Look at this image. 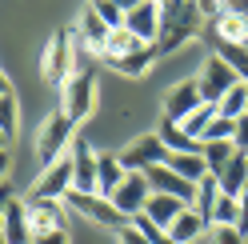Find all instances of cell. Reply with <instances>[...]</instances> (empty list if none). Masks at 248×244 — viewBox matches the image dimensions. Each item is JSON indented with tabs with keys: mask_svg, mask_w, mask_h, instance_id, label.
Instances as JSON below:
<instances>
[{
	"mask_svg": "<svg viewBox=\"0 0 248 244\" xmlns=\"http://www.w3.org/2000/svg\"><path fill=\"white\" fill-rule=\"evenodd\" d=\"M216 108H220V116H228V120H240V116L248 112V80L232 84V88H228V96L216 104Z\"/></svg>",
	"mask_w": 248,
	"mask_h": 244,
	"instance_id": "27",
	"label": "cell"
},
{
	"mask_svg": "<svg viewBox=\"0 0 248 244\" xmlns=\"http://www.w3.org/2000/svg\"><path fill=\"white\" fill-rule=\"evenodd\" d=\"M24 208H28V228H32V240L44 236V232L64 228V200H40V196H28Z\"/></svg>",
	"mask_w": 248,
	"mask_h": 244,
	"instance_id": "10",
	"label": "cell"
},
{
	"mask_svg": "<svg viewBox=\"0 0 248 244\" xmlns=\"http://www.w3.org/2000/svg\"><path fill=\"white\" fill-rule=\"evenodd\" d=\"M196 12H200V20H220L224 12H228V0H196Z\"/></svg>",
	"mask_w": 248,
	"mask_h": 244,
	"instance_id": "36",
	"label": "cell"
},
{
	"mask_svg": "<svg viewBox=\"0 0 248 244\" xmlns=\"http://www.w3.org/2000/svg\"><path fill=\"white\" fill-rule=\"evenodd\" d=\"M116 244H148V240H144L140 232H136V228H132V224H124V228H120V232H116Z\"/></svg>",
	"mask_w": 248,
	"mask_h": 244,
	"instance_id": "38",
	"label": "cell"
},
{
	"mask_svg": "<svg viewBox=\"0 0 248 244\" xmlns=\"http://www.w3.org/2000/svg\"><path fill=\"white\" fill-rule=\"evenodd\" d=\"M40 76L48 80L52 88H64L72 76H76V48H72V28H60V32L44 44V56H40Z\"/></svg>",
	"mask_w": 248,
	"mask_h": 244,
	"instance_id": "2",
	"label": "cell"
},
{
	"mask_svg": "<svg viewBox=\"0 0 248 244\" xmlns=\"http://www.w3.org/2000/svg\"><path fill=\"white\" fill-rule=\"evenodd\" d=\"M12 200H16V196H12V184H8V180H4V184H0V212H4Z\"/></svg>",
	"mask_w": 248,
	"mask_h": 244,
	"instance_id": "41",
	"label": "cell"
},
{
	"mask_svg": "<svg viewBox=\"0 0 248 244\" xmlns=\"http://www.w3.org/2000/svg\"><path fill=\"white\" fill-rule=\"evenodd\" d=\"M8 140H12V136H8L4 128H0V152H4V148H8Z\"/></svg>",
	"mask_w": 248,
	"mask_h": 244,
	"instance_id": "45",
	"label": "cell"
},
{
	"mask_svg": "<svg viewBox=\"0 0 248 244\" xmlns=\"http://www.w3.org/2000/svg\"><path fill=\"white\" fill-rule=\"evenodd\" d=\"M124 28H128L132 36H140L144 44H156V36H160V4L140 0L132 12H124Z\"/></svg>",
	"mask_w": 248,
	"mask_h": 244,
	"instance_id": "14",
	"label": "cell"
},
{
	"mask_svg": "<svg viewBox=\"0 0 248 244\" xmlns=\"http://www.w3.org/2000/svg\"><path fill=\"white\" fill-rule=\"evenodd\" d=\"M0 240L4 244H32V228H28L24 200H12L4 212H0Z\"/></svg>",
	"mask_w": 248,
	"mask_h": 244,
	"instance_id": "15",
	"label": "cell"
},
{
	"mask_svg": "<svg viewBox=\"0 0 248 244\" xmlns=\"http://www.w3.org/2000/svg\"><path fill=\"white\" fill-rule=\"evenodd\" d=\"M216 56H220L240 80H248V48L244 44H216Z\"/></svg>",
	"mask_w": 248,
	"mask_h": 244,
	"instance_id": "29",
	"label": "cell"
},
{
	"mask_svg": "<svg viewBox=\"0 0 248 244\" xmlns=\"http://www.w3.org/2000/svg\"><path fill=\"white\" fill-rule=\"evenodd\" d=\"M132 228H136V232H140L148 244H176L172 236H168V228H160L156 220H148L144 212H140V216H132Z\"/></svg>",
	"mask_w": 248,
	"mask_h": 244,
	"instance_id": "31",
	"label": "cell"
},
{
	"mask_svg": "<svg viewBox=\"0 0 248 244\" xmlns=\"http://www.w3.org/2000/svg\"><path fill=\"white\" fill-rule=\"evenodd\" d=\"M148 196H152V188H148V176L144 172H128V176H124L120 180V188L112 192V196H108V200H112L120 212H124V216H140V212L148 208Z\"/></svg>",
	"mask_w": 248,
	"mask_h": 244,
	"instance_id": "8",
	"label": "cell"
},
{
	"mask_svg": "<svg viewBox=\"0 0 248 244\" xmlns=\"http://www.w3.org/2000/svg\"><path fill=\"white\" fill-rule=\"evenodd\" d=\"M212 32H216V40H220V44H244V40H248V12L228 8L224 16L212 24Z\"/></svg>",
	"mask_w": 248,
	"mask_h": 244,
	"instance_id": "18",
	"label": "cell"
},
{
	"mask_svg": "<svg viewBox=\"0 0 248 244\" xmlns=\"http://www.w3.org/2000/svg\"><path fill=\"white\" fill-rule=\"evenodd\" d=\"M200 104H204V96H200V80H180L168 88L164 96V120H172V124H180L188 112H196Z\"/></svg>",
	"mask_w": 248,
	"mask_h": 244,
	"instance_id": "11",
	"label": "cell"
},
{
	"mask_svg": "<svg viewBox=\"0 0 248 244\" xmlns=\"http://www.w3.org/2000/svg\"><path fill=\"white\" fill-rule=\"evenodd\" d=\"M216 116H220V108H216V104H200L196 112H188V116L180 120V128H184V136H192V140H200V144H204L208 124H212Z\"/></svg>",
	"mask_w": 248,
	"mask_h": 244,
	"instance_id": "23",
	"label": "cell"
},
{
	"mask_svg": "<svg viewBox=\"0 0 248 244\" xmlns=\"http://www.w3.org/2000/svg\"><path fill=\"white\" fill-rule=\"evenodd\" d=\"M68 188H72V156H60L52 164H44L32 196H40V200H64Z\"/></svg>",
	"mask_w": 248,
	"mask_h": 244,
	"instance_id": "9",
	"label": "cell"
},
{
	"mask_svg": "<svg viewBox=\"0 0 248 244\" xmlns=\"http://www.w3.org/2000/svg\"><path fill=\"white\" fill-rule=\"evenodd\" d=\"M216 196H220V180H216V176L208 172V176L196 184V204H192V208H196L204 220H208V212H212V204H216Z\"/></svg>",
	"mask_w": 248,
	"mask_h": 244,
	"instance_id": "30",
	"label": "cell"
},
{
	"mask_svg": "<svg viewBox=\"0 0 248 244\" xmlns=\"http://www.w3.org/2000/svg\"><path fill=\"white\" fill-rule=\"evenodd\" d=\"M200 152H204L208 172H212V176H220V172L228 168V160L236 156V144H232V140H204V148H200Z\"/></svg>",
	"mask_w": 248,
	"mask_h": 244,
	"instance_id": "24",
	"label": "cell"
},
{
	"mask_svg": "<svg viewBox=\"0 0 248 244\" xmlns=\"http://www.w3.org/2000/svg\"><path fill=\"white\" fill-rule=\"evenodd\" d=\"M76 140V120L64 112V108H56L48 112V120L40 124V136H36V152H40V164H52L64 156V148H72Z\"/></svg>",
	"mask_w": 248,
	"mask_h": 244,
	"instance_id": "3",
	"label": "cell"
},
{
	"mask_svg": "<svg viewBox=\"0 0 248 244\" xmlns=\"http://www.w3.org/2000/svg\"><path fill=\"white\" fill-rule=\"evenodd\" d=\"M152 64H156V48H152V44H144V48H136V52L120 56V60H112V68L120 76H148Z\"/></svg>",
	"mask_w": 248,
	"mask_h": 244,
	"instance_id": "22",
	"label": "cell"
},
{
	"mask_svg": "<svg viewBox=\"0 0 248 244\" xmlns=\"http://www.w3.org/2000/svg\"><path fill=\"white\" fill-rule=\"evenodd\" d=\"M236 220H240V196L220 192L216 204H212V212H208V224H236Z\"/></svg>",
	"mask_w": 248,
	"mask_h": 244,
	"instance_id": "28",
	"label": "cell"
},
{
	"mask_svg": "<svg viewBox=\"0 0 248 244\" xmlns=\"http://www.w3.org/2000/svg\"><path fill=\"white\" fill-rule=\"evenodd\" d=\"M232 144H236V152H244V156H248V112L236 120V136H232Z\"/></svg>",
	"mask_w": 248,
	"mask_h": 244,
	"instance_id": "37",
	"label": "cell"
},
{
	"mask_svg": "<svg viewBox=\"0 0 248 244\" xmlns=\"http://www.w3.org/2000/svg\"><path fill=\"white\" fill-rule=\"evenodd\" d=\"M4 180H8V148L0 152V184H4Z\"/></svg>",
	"mask_w": 248,
	"mask_h": 244,
	"instance_id": "42",
	"label": "cell"
},
{
	"mask_svg": "<svg viewBox=\"0 0 248 244\" xmlns=\"http://www.w3.org/2000/svg\"><path fill=\"white\" fill-rule=\"evenodd\" d=\"M232 136H236V120L216 116L212 124H208V136H204V140H232Z\"/></svg>",
	"mask_w": 248,
	"mask_h": 244,
	"instance_id": "35",
	"label": "cell"
},
{
	"mask_svg": "<svg viewBox=\"0 0 248 244\" xmlns=\"http://www.w3.org/2000/svg\"><path fill=\"white\" fill-rule=\"evenodd\" d=\"M200 32V12H196V0H164L160 4V36H156V56L176 52L180 44H188Z\"/></svg>",
	"mask_w": 248,
	"mask_h": 244,
	"instance_id": "1",
	"label": "cell"
},
{
	"mask_svg": "<svg viewBox=\"0 0 248 244\" xmlns=\"http://www.w3.org/2000/svg\"><path fill=\"white\" fill-rule=\"evenodd\" d=\"M148 4H164V0H148Z\"/></svg>",
	"mask_w": 248,
	"mask_h": 244,
	"instance_id": "46",
	"label": "cell"
},
{
	"mask_svg": "<svg viewBox=\"0 0 248 244\" xmlns=\"http://www.w3.org/2000/svg\"><path fill=\"white\" fill-rule=\"evenodd\" d=\"M148 188L152 192H164V196H176L184 204H196V184L192 180H184L180 172H172L168 164H156V168H148Z\"/></svg>",
	"mask_w": 248,
	"mask_h": 244,
	"instance_id": "12",
	"label": "cell"
},
{
	"mask_svg": "<svg viewBox=\"0 0 248 244\" xmlns=\"http://www.w3.org/2000/svg\"><path fill=\"white\" fill-rule=\"evenodd\" d=\"M168 168L180 172L184 180H192V184H200V180L208 176V164H204V152H168Z\"/></svg>",
	"mask_w": 248,
	"mask_h": 244,
	"instance_id": "19",
	"label": "cell"
},
{
	"mask_svg": "<svg viewBox=\"0 0 248 244\" xmlns=\"http://www.w3.org/2000/svg\"><path fill=\"white\" fill-rule=\"evenodd\" d=\"M112 4H116V8H120V12H132V8H136V4H140V0H112Z\"/></svg>",
	"mask_w": 248,
	"mask_h": 244,
	"instance_id": "43",
	"label": "cell"
},
{
	"mask_svg": "<svg viewBox=\"0 0 248 244\" xmlns=\"http://www.w3.org/2000/svg\"><path fill=\"white\" fill-rule=\"evenodd\" d=\"M136 48H144V40H140V36H132L128 28H116V32L108 36V44H104V60L112 64V60L128 56V52H136Z\"/></svg>",
	"mask_w": 248,
	"mask_h": 244,
	"instance_id": "25",
	"label": "cell"
},
{
	"mask_svg": "<svg viewBox=\"0 0 248 244\" xmlns=\"http://www.w3.org/2000/svg\"><path fill=\"white\" fill-rule=\"evenodd\" d=\"M160 140H164V148H168V152H200V148H204L200 140L184 136V128H180V124H172V120H164V124H160Z\"/></svg>",
	"mask_w": 248,
	"mask_h": 244,
	"instance_id": "26",
	"label": "cell"
},
{
	"mask_svg": "<svg viewBox=\"0 0 248 244\" xmlns=\"http://www.w3.org/2000/svg\"><path fill=\"white\" fill-rule=\"evenodd\" d=\"M204 232H208V220L200 216V212H196L192 204L184 208V212H180V216H176L172 224H168V236H172L176 244H192V240H200Z\"/></svg>",
	"mask_w": 248,
	"mask_h": 244,
	"instance_id": "17",
	"label": "cell"
},
{
	"mask_svg": "<svg viewBox=\"0 0 248 244\" xmlns=\"http://www.w3.org/2000/svg\"><path fill=\"white\" fill-rule=\"evenodd\" d=\"M60 108L80 124V120L96 108V76H92V72H76L72 80L60 88Z\"/></svg>",
	"mask_w": 248,
	"mask_h": 244,
	"instance_id": "5",
	"label": "cell"
},
{
	"mask_svg": "<svg viewBox=\"0 0 248 244\" xmlns=\"http://www.w3.org/2000/svg\"><path fill=\"white\" fill-rule=\"evenodd\" d=\"M64 208H72V212H80V216H88L92 224H104V228H120L128 224V216L108 200V196H100V192H76V188H68L64 192Z\"/></svg>",
	"mask_w": 248,
	"mask_h": 244,
	"instance_id": "4",
	"label": "cell"
},
{
	"mask_svg": "<svg viewBox=\"0 0 248 244\" xmlns=\"http://www.w3.org/2000/svg\"><path fill=\"white\" fill-rule=\"evenodd\" d=\"M184 208H188V204H184V200H176V196L152 192V196H148V208H144V216H148V220H156L160 228H168V224H172V220L180 216Z\"/></svg>",
	"mask_w": 248,
	"mask_h": 244,
	"instance_id": "20",
	"label": "cell"
},
{
	"mask_svg": "<svg viewBox=\"0 0 248 244\" xmlns=\"http://www.w3.org/2000/svg\"><path fill=\"white\" fill-rule=\"evenodd\" d=\"M220 180V192H228V196H240L244 188H248V156L244 152H236V156L228 160V168L216 176Z\"/></svg>",
	"mask_w": 248,
	"mask_h": 244,
	"instance_id": "21",
	"label": "cell"
},
{
	"mask_svg": "<svg viewBox=\"0 0 248 244\" xmlns=\"http://www.w3.org/2000/svg\"><path fill=\"white\" fill-rule=\"evenodd\" d=\"M248 236L236 224H208V244H244Z\"/></svg>",
	"mask_w": 248,
	"mask_h": 244,
	"instance_id": "33",
	"label": "cell"
},
{
	"mask_svg": "<svg viewBox=\"0 0 248 244\" xmlns=\"http://www.w3.org/2000/svg\"><path fill=\"white\" fill-rule=\"evenodd\" d=\"M16 124H20V112H16V100H12V92H8V96H0V128L12 136Z\"/></svg>",
	"mask_w": 248,
	"mask_h": 244,
	"instance_id": "34",
	"label": "cell"
},
{
	"mask_svg": "<svg viewBox=\"0 0 248 244\" xmlns=\"http://www.w3.org/2000/svg\"><path fill=\"white\" fill-rule=\"evenodd\" d=\"M124 176H128V168L120 164L116 152H100V156H96V192L100 196H112Z\"/></svg>",
	"mask_w": 248,
	"mask_h": 244,
	"instance_id": "16",
	"label": "cell"
},
{
	"mask_svg": "<svg viewBox=\"0 0 248 244\" xmlns=\"http://www.w3.org/2000/svg\"><path fill=\"white\" fill-rule=\"evenodd\" d=\"M236 228H240V232L248 236V188L240 192V220H236Z\"/></svg>",
	"mask_w": 248,
	"mask_h": 244,
	"instance_id": "40",
	"label": "cell"
},
{
	"mask_svg": "<svg viewBox=\"0 0 248 244\" xmlns=\"http://www.w3.org/2000/svg\"><path fill=\"white\" fill-rule=\"evenodd\" d=\"M168 160V148L160 140V132H144V136H136V140L120 152V164L128 172H148V168H156V164Z\"/></svg>",
	"mask_w": 248,
	"mask_h": 244,
	"instance_id": "6",
	"label": "cell"
},
{
	"mask_svg": "<svg viewBox=\"0 0 248 244\" xmlns=\"http://www.w3.org/2000/svg\"><path fill=\"white\" fill-rule=\"evenodd\" d=\"M196 80H200V96H204V104H220V100L228 96V88H232V84H240V76H236L220 56L212 52V56H208V64L200 68Z\"/></svg>",
	"mask_w": 248,
	"mask_h": 244,
	"instance_id": "7",
	"label": "cell"
},
{
	"mask_svg": "<svg viewBox=\"0 0 248 244\" xmlns=\"http://www.w3.org/2000/svg\"><path fill=\"white\" fill-rule=\"evenodd\" d=\"M88 8L96 12V16H100L108 28H112V32H116V28H124V12L112 4V0H88Z\"/></svg>",
	"mask_w": 248,
	"mask_h": 244,
	"instance_id": "32",
	"label": "cell"
},
{
	"mask_svg": "<svg viewBox=\"0 0 248 244\" xmlns=\"http://www.w3.org/2000/svg\"><path fill=\"white\" fill-rule=\"evenodd\" d=\"M244 48H248V40H244Z\"/></svg>",
	"mask_w": 248,
	"mask_h": 244,
	"instance_id": "47",
	"label": "cell"
},
{
	"mask_svg": "<svg viewBox=\"0 0 248 244\" xmlns=\"http://www.w3.org/2000/svg\"><path fill=\"white\" fill-rule=\"evenodd\" d=\"M32 244H68V228H56V232H44V236H36Z\"/></svg>",
	"mask_w": 248,
	"mask_h": 244,
	"instance_id": "39",
	"label": "cell"
},
{
	"mask_svg": "<svg viewBox=\"0 0 248 244\" xmlns=\"http://www.w3.org/2000/svg\"><path fill=\"white\" fill-rule=\"evenodd\" d=\"M0 244H4V240H0Z\"/></svg>",
	"mask_w": 248,
	"mask_h": 244,
	"instance_id": "48",
	"label": "cell"
},
{
	"mask_svg": "<svg viewBox=\"0 0 248 244\" xmlns=\"http://www.w3.org/2000/svg\"><path fill=\"white\" fill-rule=\"evenodd\" d=\"M96 156L88 140H72V188L76 192H96Z\"/></svg>",
	"mask_w": 248,
	"mask_h": 244,
	"instance_id": "13",
	"label": "cell"
},
{
	"mask_svg": "<svg viewBox=\"0 0 248 244\" xmlns=\"http://www.w3.org/2000/svg\"><path fill=\"white\" fill-rule=\"evenodd\" d=\"M8 92H12V84H8V76L0 72V96H8Z\"/></svg>",
	"mask_w": 248,
	"mask_h": 244,
	"instance_id": "44",
	"label": "cell"
}]
</instances>
